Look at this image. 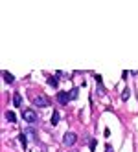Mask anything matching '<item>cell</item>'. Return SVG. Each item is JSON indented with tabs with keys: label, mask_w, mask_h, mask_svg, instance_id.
Masks as SVG:
<instances>
[{
	"label": "cell",
	"mask_w": 138,
	"mask_h": 152,
	"mask_svg": "<svg viewBox=\"0 0 138 152\" xmlns=\"http://www.w3.org/2000/svg\"><path fill=\"white\" fill-rule=\"evenodd\" d=\"M22 119H24L26 123H30V125H35V123L39 121L37 114L31 110V108H24V110H22Z\"/></svg>",
	"instance_id": "6da1fadb"
},
{
	"label": "cell",
	"mask_w": 138,
	"mask_h": 152,
	"mask_svg": "<svg viewBox=\"0 0 138 152\" xmlns=\"http://www.w3.org/2000/svg\"><path fill=\"white\" fill-rule=\"evenodd\" d=\"M33 103H35V106H42V108H46V106H50V97H46V95H37L35 99H33Z\"/></svg>",
	"instance_id": "7a4b0ae2"
},
{
	"label": "cell",
	"mask_w": 138,
	"mask_h": 152,
	"mask_svg": "<svg viewBox=\"0 0 138 152\" xmlns=\"http://www.w3.org/2000/svg\"><path fill=\"white\" fill-rule=\"evenodd\" d=\"M76 141H77V136L74 134V132H66L65 137H63V143H65L66 147H72L74 143H76Z\"/></svg>",
	"instance_id": "3957f363"
},
{
	"label": "cell",
	"mask_w": 138,
	"mask_h": 152,
	"mask_svg": "<svg viewBox=\"0 0 138 152\" xmlns=\"http://www.w3.org/2000/svg\"><path fill=\"white\" fill-rule=\"evenodd\" d=\"M68 101H70L68 92H57V103L59 104H68Z\"/></svg>",
	"instance_id": "277c9868"
},
{
	"label": "cell",
	"mask_w": 138,
	"mask_h": 152,
	"mask_svg": "<svg viewBox=\"0 0 138 152\" xmlns=\"http://www.w3.org/2000/svg\"><path fill=\"white\" fill-rule=\"evenodd\" d=\"M13 104L15 106H22V95H20L18 92L13 94Z\"/></svg>",
	"instance_id": "5b68a950"
},
{
	"label": "cell",
	"mask_w": 138,
	"mask_h": 152,
	"mask_svg": "<svg viewBox=\"0 0 138 152\" xmlns=\"http://www.w3.org/2000/svg\"><path fill=\"white\" fill-rule=\"evenodd\" d=\"M2 75H4V81H6V83H9V84H13V83H15V77H13V75L9 73V72H6V70H4V72H2Z\"/></svg>",
	"instance_id": "8992f818"
},
{
	"label": "cell",
	"mask_w": 138,
	"mask_h": 152,
	"mask_svg": "<svg viewBox=\"0 0 138 152\" xmlns=\"http://www.w3.org/2000/svg\"><path fill=\"white\" fill-rule=\"evenodd\" d=\"M48 84H50V86H54V88H57V86H59V79L54 77V75H50V77H48Z\"/></svg>",
	"instance_id": "52a82bcc"
},
{
	"label": "cell",
	"mask_w": 138,
	"mask_h": 152,
	"mask_svg": "<svg viewBox=\"0 0 138 152\" xmlns=\"http://www.w3.org/2000/svg\"><path fill=\"white\" fill-rule=\"evenodd\" d=\"M6 119H7L9 123H17V115L13 112H6Z\"/></svg>",
	"instance_id": "ba28073f"
},
{
	"label": "cell",
	"mask_w": 138,
	"mask_h": 152,
	"mask_svg": "<svg viewBox=\"0 0 138 152\" xmlns=\"http://www.w3.org/2000/svg\"><path fill=\"white\" fill-rule=\"evenodd\" d=\"M129 97H131V90H129V88H125V90L122 92V101H127Z\"/></svg>",
	"instance_id": "9c48e42d"
},
{
	"label": "cell",
	"mask_w": 138,
	"mask_h": 152,
	"mask_svg": "<svg viewBox=\"0 0 138 152\" xmlns=\"http://www.w3.org/2000/svg\"><path fill=\"white\" fill-rule=\"evenodd\" d=\"M59 117H61V115H59V112H54V114H52V125H54V126L59 123Z\"/></svg>",
	"instance_id": "30bf717a"
},
{
	"label": "cell",
	"mask_w": 138,
	"mask_h": 152,
	"mask_svg": "<svg viewBox=\"0 0 138 152\" xmlns=\"http://www.w3.org/2000/svg\"><path fill=\"white\" fill-rule=\"evenodd\" d=\"M18 139H20V143H22V147L26 148V147H28V137H26V134H20Z\"/></svg>",
	"instance_id": "8fae6325"
},
{
	"label": "cell",
	"mask_w": 138,
	"mask_h": 152,
	"mask_svg": "<svg viewBox=\"0 0 138 152\" xmlns=\"http://www.w3.org/2000/svg\"><path fill=\"white\" fill-rule=\"evenodd\" d=\"M89 147H90V150H96V139H90L89 141Z\"/></svg>",
	"instance_id": "7c38bea8"
},
{
	"label": "cell",
	"mask_w": 138,
	"mask_h": 152,
	"mask_svg": "<svg viewBox=\"0 0 138 152\" xmlns=\"http://www.w3.org/2000/svg\"><path fill=\"white\" fill-rule=\"evenodd\" d=\"M96 92H98L100 95H103V94H105V90H103V84H101V83H98V90H96Z\"/></svg>",
	"instance_id": "4fadbf2b"
},
{
	"label": "cell",
	"mask_w": 138,
	"mask_h": 152,
	"mask_svg": "<svg viewBox=\"0 0 138 152\" xmlns=\"http://www.w3.org/2000/svg\"><path fill=\"white\" fill-rule=\"evenodd\" d=\"M68 94H70V92H68ZM76 97H77V88H74L72 94H70V99H76Z\"/></svg>",
	"instance_id": "5bb4252c"
},
{
	"label": "cell",
	"mask_w": 138,
	"mask_h": 152,
	"mask_svg": "<svg viewBox=\"0 0 138 152\" xmlns=\"http://www.w3.org/2000/svg\"><path fill=\"white\" fill-rule=\"evenodd\" d=\"M26 132H28L31 137H33V139H37V134H35V130H31V128H30V130H26Z\"/></svg>",
	"instance_id": "9a60e30c"
},
{
	"label": "cell",
	"mask_w": 138,
	"mask_h": 152,
	"mask_svg": "<svg viewBox=\"0 0 138 152\" xmlns=\"http://www.w3.org/2000/svg\"><path fill=\"white\" fill-rule=\"evenodd\" d=\"M105 152H114V148L111 145H105Z\"/></svg>",
	"instance_id": "2e32d148"
},
{
	"label": "cell",
	"mask_w": 138,
	"mask_h": 152,
	"mask_svg": "<svg viewBox=\"0 0 138 152\" xmlns=\"http://www.w3.org/2000/svg\"><path fill=\"white\" fill-rule=\"evenodd\" d=\"M72 152H77V150H72Z\"/></svg>",
	"instance_id": "e0dca14e"
}]
</instances>
